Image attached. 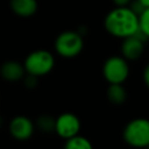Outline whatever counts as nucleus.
Wrapping results in <instances>:
<instances>
[{
    "label": "nucleus",
    "mask_w": 149,
    "mask_h": 149,
    "mask_svg": "<svg viewBox=\"0 0 149 149\" xmlns=\"http://www.w3.org/2000/svg\"><path fill=\"white\" fill-rule=\"evenodd\" d=\"M104 26L112 36L126 38L139 29V16L128 6H116L107 13Z\"/></svg>",
    "instance_id": "obj_1"
},
{
    "label": "nucleus",
    "mask_w": 149,
    "mask_h": 149,
    "mask_svg": "<svg viewBox=\"0 0 149 149\" xmlns=\"http://www.w3.org/2000/svg\"><path fill=\"white\" fill-rule=\"evenodd\" d=\"M122 137L128 146L144 149L149 146V120L146 118L130 120L123 128Z\"/></svg>",
    "instance_id": "obj_2"
},
{
    "label": "nucleus",
    "mask_w": 149,
    "mask_h": 149,
    "mask_svg": "<svg viewBox=\"0 0 149 149\" xmlns=\"http://www.w3.org/2000/svg\"><path fill=\"white\" fill-rule=\"evenodd\" d=\"M55 65V58L48 50H35L30 52L23 63L26 73L34 74L36 77L48 74Z\"/></svg>",
    "instance_id": "obj_3"
},
{
    "label": "nucleus",
    "mask_w": 149,
    "mask_h": 149,
    "mask_svg": "<svg viewBox=\"0 0 149 149\" xmlns=\"http://www.w3.org/2000/svg\"><path fill=\"white\" fill-rule=\"evenodd\" d=\"M84 48L83 36L78 31L66 30L61 33L55 41L56 52L64 58H73L78 56Z\"/></svg>",
    "instance_id": "obj_4"
},
{
    "label": "nucleus",
    "mask_w": 149,
    "mask_h": 149,
    "mask_svg": "<svg viewBox=\"0 0 149 149\" xmlns=\"http://www.w3.org/2000/svg\"><path fill=\"white\" fill-rule=\"evenodd\" d=\"M104 78L109 84H122L129 76V65L122 56H111L102 65Z\"/></svg>",
    "instance_id": "obj_5"
},
{
    "label": "nucleus",
    "mask_w": 149,
    "mask_h": 149,
    "mask_svg": "<svg viewBox=\"0 0 149 149\" xmlns=\"http://www.w3.org/2000/svg\"><path fill=\"white\" fill-rule=\"evenodd\" d=\"M79 130H80V120L73 113L70 112L62 113L55 120V132L59 137L64 140L78 135Z\"/></svg>",
    "instance_id": "obj_6"
},
{
    "label": "nucleus",
    "mask_w": 149,
    "mask_h": 149,
    "mask_svg": "<svg viewBox=\"0 0 149 149\" xmlns=\"http://www.w3.org/2000/svg\"><path fill=\"white\" fill-rule=\"evenodd\" d=\"M8 129H9L10 135L15 140L26 141L31 137L35 126L29 118H27L24 115H17L10 120Z\"/></svg>",
    "instance_id": "obj_7"
},
{
    "label": "nucleus",
    "mask_w": 149,
    "mask_h": 149,
    "mask_svg": "<svg viewBox=\"0 0 149 149\" xmlns=\"http://www.w3.org/2000/svg\"><path fill=\"white\" fill-rule=\"evenodd\" d=\"M143 51H144V42L139 37H136L135 35L123 38V42L121 44V54L125 59L136 61L142 56Z\"/></svg>",
    "instance_id": "obj_8"
},
{
    "label": "nucleus",
    "mask_w": 149,
    "mask_h": 149,
    "mask_svg": "<svg viewBox=\"0 0 149 149\" xmlns=\"http://www.w3.org/2000/svg\"><path fill=\"white\" fill-rule=\"evenodd\" d=\"M0 74L8 81H17L23 78V76L26 74V70L21 63L16 61H8L1 65Z\"/></svg>",
    "instance_id": "obj_9"
},
{
    "label": "nucleus",
    "mask_w": 149,
    "mask_h": 149,
    "mask_svg": "<svg viewBox=\"0 0 149 149\" xmlns=\"http://www.w3.org/2000/svg\"><path fill=\"white\" fill-rule=\"evenodd\" d=\"M12 10L19 16H31L37 10L36 0H10Z\"/></svg>",
    "instance_id": "obj_10"
},
{
    "label": "nucleus",
    "mask_w": 149,
    "mask_h": 149,
    "mask_svg": "<svg viewBox=\"0 0 149 149\" xmlns=\"http://www.w3.org/2000/svg\"><path fill=\"white\" fill-rule=\"evenodd\" d=\"M107 98L113 105H122L127 100V92L122 84H109L107 88Z\"/></svg>",
    "instance_id": "obj_11"
},
{
    "label": "nucleus",
    "mask_w": 149,
    "mask_h": 149,
    "mask_svg": "<svg viewBox=\"0 0 149 149\" xmlns=\"http://www.w3.org/2000/svg\"><path fill=\"white\" fill-rule=\"evenodd\" d=\"M64 149H93V146L88 139L80 135H74L70 139H66Z\"/></svg>",
    "instance_id": "obj_12"
},
{
    "label": "nucleus",
    "mask_w": 149,
    "mask_h": 149,
    "mask_svg": "<svg viewBox=\"0 0 149 149\" xmlns=\"http://www.w3.org/2000/svg\"><path fill=\"white\" fill-rule=\"evenodd\" d=\"M55 120H56L55 118H52L51 115H48V114L40 115L36 119V127L42 133H45V134L52 133V132H55Z\"/></svg>",
    "instance_id": "obj_13"
},
{
    "label": "nucleus",
    "mask_w": 149,
    "mask_h": 149,
    "mask_svg": "<svg viewBox=\"0 0 149 149\" xmlns=\"http://www.w3.org/2000/svg\"><path fill=\"white\" fill-rule=\"evenodd\" d=\"M139 28L149 38V7L144 8L139 15Z\"/></svg>",
    "instance_id": "obj_14"
},
{
    "label": "nucleus",
    "mask_w": 149,
    "mask_h": 149,
    "mask_svg": "<svg viewBox=\"0 0 149 149\" xmlns=\"http://www.w3.org/2000/svg\"><path fill=\"white\" fill-rule=\"evenodd\" d=\"M37 78L38 77H36V76H34V74H30V73H27V74H24L23 76V81H24V85L28 87V88H34V87H36V85H37Z\"/></svg>",
    "instance_id": "obj_15"
},
{
    "label": "nucleus",
    "mask_w": 149,
    "mask_h": 149,
    "mask_svg": "<svg viewBox=\"0 0 149 149\" xmlns=\"http://www.w3.org/2000/svg\"><path fill=\"white\" fill-rule=\"evenodd\" d=\"M143 81H144L146 86L149 88V64H147L143 70Z\"/></svg>",
    "instance_id": "obj_16"
},
{
    "label": "nucleus",
    "mask_w": 149,
    "mask_h": 149,
    "mask_svg": "<svg viewBox=\"0 0 149 149\" xmlns=\"http://www.w3.org/2000/svg\"><path fill=\"white\" fill-rule=\"evenodd\" d=\"M132 0H113L115 6H128Z\"/></svg>",
    "instance_id": "obj_17"
},
{
    "label": "nucleus",
    "mask_w": 149,
    "mask_h": 149,
    "mask_svg": "<svg viewBox=\"0 0 149 149\" xmlns=\"http://www.w3.org/2000/svg\"><path fill=\"white\" fill-rule=\"evenodd\" d=\"M139 1H140V2L146 7V8H147V7H149V0H139Z\"/></svg>",
    "instance_id": "obj_18"
},
{
    "label": "nucleus",
    "mask_w": 149,
    "mask_h": 149,
    "mask_svg": "<svg viewBox=\"0 0 149 149\" xmlns=\"http://www.w3.org/2000/svg\"><path fill=\"white\" fill-rule=\"evenodd\" d=\"M2 126V118H1V115H0V127Z\"/></svg>",
    "instance_id": "obj_19"
},
{
    "label": "nucleus",
    "mask_w": 149,
    "mask_h": 149,
    "mask_svg": "<svg viewBox=\"0 0 149 149\" xmlns=\"http://www.w3.org/2000/svg\"><path fill=\"white\" fill-rule=\"evenodd\" d=\"M144 149H149V146H148V147H146V148H144Z\"/></svg>",
    "instance_id": "obj_20"
}]
</instances>
